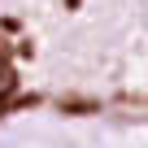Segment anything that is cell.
<instances>
[{
  "label": "cell",
  "mask_w": 148,
  "mask_h": 148,
  "mask_svg": "<svg viewBox=\"0 0 148 148\" xmlns=\"http://www.w3.org/2000/svg\"><path fill=\"white\" fill-rule=\"evenodd\" d=\"M57 109L65 118H92V113H100V100H92V96H61Z\"/></svg>",
  "instance_id": "cell-1"
}]
</instances>
